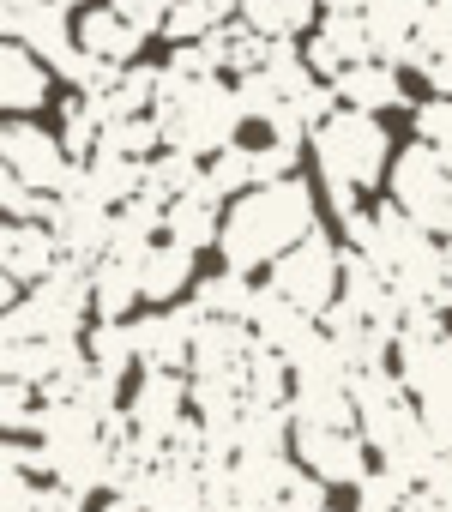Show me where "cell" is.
<instances>
[{
	"label": "cell",
	"mask_w": 452,
	"mask_h": 512,
	"mask_svg": "<svg viewBox=\"0 0 452 512\" xmlns=\"http://www.w3.org/2000/svg\"><path fill=\"white\" fill-rule=\"evenodd\" d=\"M416 139L434 145V151L452 163V97H434V103L416 109Z\"/></svg>",
	"instance_id": "cell-25"
},
{
	"label": "cell",
	"mask_w": 452,
	"mask_h": 512,
	"mask_svg": "<svg viewBox=\"0 0 452 512\" xmlns=\"http://www.w3.org/2000/svg\"><path fill=\"white\" fill-rule=\"evenodd\" d=\"M392 205L428 229V235H452V163L434 145H410L392 157Z\"/></svg>",
	"instance_id": "cell-5"
},
{
	"label": "cell",
	"mask_w": 452,
	"mask_h": 512,
	"mask_svg": "<svg viewBox=\"0 0 452 512\" xmlns=\"http://www.w3.org/2000/svg\"><path fill=\"white\" fill-rule=\"evenodd\" d=\"M187 386H181V374H145L139 380V392L127 398V410H121V440L139 452V458H163L175 440H181V428H187Z\"/></svg>",
	"instance_id": "cell-7"
},
{
	"label": "cell",
	"mask_w": 452,
	"mask_h": 512,
	"mask_svg": "<svg viewBox=\"0 0 452 512\" xmlns=\"http://www.w3.org/2000/svg\"><path fill=\"white\" fill-rule=\"evenodd\" d=\"M133 302H145L139 266H127V260H97V266H91V308H97V320H127Z\"/></svg>",
	"instance_id": "cell-22"
},
{
	"label": "cell",
	"mask_w": 452,
	"mask_h": 512,
	"mask_svg": "<svg viewBox=\"0 0 452 512\" xmlns=\"http://www.w3.org/2000/svg\"><path fill=\"white\" fill-rule=\"evenodd\" d=\"M0 169L19 175V181H31V187H37V193H49V199L73 193V181H79V163H73L67 139H55V133H49V127H37V121H13V127H0Z\"/></svg>",
	"instance_id": "cell-8"
},
{
	"label": "cell",
	"mask_w": 452,
	"mask_h": 512,
	"mask_svg": "<svg viewBox=\"0 0 452 512\" xmlns=\"http://www.w3.org/2000/svg\"><path fill=\"white\" fill-rule=\"evenodd\" d=\"M157 121H163V145L187 151V157H217L236 145L242 127V97L223 79H187V85H163L157 91Z\"/></svg>",
	"instance_id": "cell-3"
},
{
	"label": "cell",
	"mask_w": 452,
	"mask_h": 512,
	"mask_svg": "<svg viewBox=\"0 0 452 512\" xmlns=\"http://www.w3.org/2000/svg\"><path fill=\"white\" fill-rule=\"evenodd\" d=\"M163 235L169 241H181V247H211L217 235H223V193L211 187V175H199L187 193H175L169 199V211H163Z\"/></svg>",
	"instance_id": "cell-15"
},
{
	"label": "cell",
	"mask_w": 452,
	"mask_h": 512,
	"mask_svg": "<svg viewBox=\"0 0 452 512\" xmlns=\"http://www.w3.org/2000/svg\"><path fill=\"white\" fill-rule=\"evenodd\" d=\"M103 512H145V506H139V500H133V494H115V500H109V506H103Z\"/></svg>",
	"instance_id": "cell-28"
},
{
	"label": "cell",
	"mask_w": 452,
	"mask_h": 512,
	"mask_svg": "<svg viewBox=\"0 0 452 512\" xmlns=\"http://www.w3.org/2000/svg\"><path fill=\"white\" fill-rule=\"evenodd\" d=\"M434 13V0H368V37H374V55L386 67H410L416 49H422V25Z\"/></svg>",
	"instance_id": "cell-13"
},
{
	"label": "cell",
	"mask_w": 452,
	"mask_h": 512,
	"mask_svg": "<svg viewBox=\"0 0 452 512\" xmlns=\"http://www.w3.org/2000/svg\"><path fill=\"white\" fill-rule=\"evenodd\" d=\"M410 488H416V482H404L392 464H380V470H368V476L356 482V506H362V512H398Z\"/></svg>",
	"instance_id": "cell-24"
},
{
	"label": "cell",
	"mask_w": 452,
	"mask_h": 512,
	"mask_svg": "<svg viewBox=\"0 0 452 512\" xmlns=\"http://www.w3.org/2000/svg\"><path fill=\"white\" fill-rule=\"evenodd\" d=\"M362 61H374V37H368V19L362 13H332L314 31V43H308V67L320 79H338V73H350Z\"/></svg>",
	"instance_id": "cell-14"
},
{
	"label": "cell",
	"mask_w": 452,
	"mask_h": 512,
	"mask_svg": "<svg viewBox=\"0 0 452 512\" xmlns=\"http://www.w3.org/2000/svg\"><path fill=\"white\" fill-rule=\"evenodd\" d=\"M109 7L139 31V37H157V31H169V13H175V0H109Z\"/></svg>",
	"instance_id": "cell-26"
},
{
	"label": "cell",
	"mask_w": 452,
	"mask_h": 512,
	"mask_svg": "<svg viewBox=\"0 0 452 512\" xmlns=\"http://www.w3.org/2000/svg\"><path fill=\"white\" fill-rule=\"evenodd\" d=\"M49 103V61L31 55L25 43H7L0 49V109L7 115H31Z\"/></svg>",
	"instance_id": "cell-16"
},
{
	"label": "cell",
	"mask_w": 452,
	"mask_h": 512,
	"mask_svg": "<svg viewBox=\"0 0 452 512\" xmlns=\"http://www.w3.org/2000/svg\"><path fill=\"white\" fill-rule=\"evenodd\" d=\"M85 314H91V266L67 260L49 284L25 290L0 314V332H7V344H19V338H73Z\"/></svg>",
	"instance_id": "cell-4"
},
{
	"label": "cell",
	"mask_w": 452,
	"mask_h": 512,
	"mask_svg": "<svg viewBox=\"0 0 452 512\" xmlns=\"http://www.w3.org/2000/svg\"><path fill=\"white\" fill-rule=\"evenodd\" d=\"M320 7H332V13H368V0H320Z\"/></svg>",
	"instance_id": "cell-27"
},
{
	"label": "cell",
	"mask_w": 452,
	"mask_h": 512,
	"mask_svg": "<svg viewBox=\"0 0 452 512\" xmlns=\"http://www.w3.org/2000/svg\"><path fill=\"white\" fill-rule=\"evenodd\" d=\"M290 440H296V464L326 488H356L368 476V440L356 428H296L290 422Z\"/></svg>",
	"instance_id": "cell-11"
},
{
	"label": "cell",
	"mask_w": 452,
	"mask_h": 512,
	"mask_svg": "<svg viewBox=\"0 0 452 512\" xmlns=\"http://www.w3.org/2000/svg\"><path fill=\"white\" fill-rule=\"evenodd\" d=\"M332 91H338V103H344V109H362V115H386V109H398V103H404L398 67H386V61H362V67L338 73V79H332Z\"/></svg>",
	"instance_id": "cell-17"
},
{
	"label": "cell",
	"mask_w": 452,
	"mask_h": 512,
	"mask_svg": "<svg viewBox=\"0 0 452 512\" xmlns=\"http://www.w3.org/2000/svg\"><path fill=\"white\" fill-rule=\"evenodd\" d=\"M254 302H260V290L248 284V272H230V266L217 278H205L199 296H193V308L205 320H254Z\"/></svg>",
	"instance_id": "cell-23"
},
{
	"label": "cell",
	"mask_w": 452,
	"mask_h": 512,
	"mask_svg": "<svg viewBox=\"0 0 452 512\" xmlns=\"http://www.w3.org/2000/svg\"><path fill=\"white\" fill-rule=\"evenodd\" d=\"M440 97H452V0H434V13H428V25H422V49H416V61H410Z\"/></svg>",
	"instance_id": "cell-20"
},
{
	"label": "cell",
	"mask_w": 452,
	"mask_h": 512,
	"mask_svg": "<svg viewBox=\"0 0 452 512\" xmlns=\"http://www.w3.org/2000/svg\"><path fill=\"white\" fill-rule=\"evenodd\" d=\"M0 31H7V43L43 55L55 73L79 61V25H67V7H55V0H0Z\"/></svg>",
	"instance_id": "cell-9"
},
{
	"label": "cell",
	"mask_w": 452,
	"mask_h": 512,
	"mask_svg": "<svg viewBox=\"0 0 452 512\" xmlns=\"http://www.w3.org/2000/svg\"><path fill=\"white\" fill-rule=\"evenodd\" d=\"M272 296H284L290 308H302V314H332L338 308V296H344V253L332 247V235H308V241H296L284 260L272 266V284H266Z\"/></svg>",
	"instance_id": "cell-6"
},
{
	"label": "cell",
	"mask_w": 452,
	"mask_h": 512,
	"mask_svg": "<svg viewBox=\"0 0 452 512\" xmlns=\"http://www.w3.org/2000/svg\"><path fill=\"white\" fill-rule=\"evenodd\" d=\"M139 43H145V37H139L115 7H91V13L79 19V49H85L91 61H103V67H133Z\"/></svg>",
	"instance_id": "cell-18"
},
{
	"label": "cell",
	"mask_w": 452,
	"mask_h": 512,
	"mask_svg": "<svg viewBox=\"0 0 452 512\" xmlns=\"http://www.w3.org/2000/svg\"><path fill=\"white\" fill-rule=\"evenodd\" d=\"M314 157H320V175H326V193L344 217H356V193L386 181V157H392V139L374 115L362 109H332L320 127H314Z\"/></svg>",
	"instance_id": "cell-2"
},
{
	"label": "cell",
	"mask_w": 452,
	"mask_h": 512,
	"mask_svg": "<svg viewBox=\"0 0 452 512\" xmlns=\"http://www.w3.org/2000/svg\"><path fill=\"white\" fill-rule=\"evenodd\" d=\"M61 266H67V247H61V235H55L49 223H7V229H0V272H7V308H13L25 290L49 284Z\"/></svg>",
	"instance_id": "cell-10"
},
{
	"label": "cell",
	"mask_w": 452,
	"mask_h": 512,
	"mask_svg": "<svg viewBox=\"0 0 452 512\" xmlns=\"http://www.w3.org/2000/svg\"><path fill=\"white\" fill-rule=\"evenodd\" d=\"M314 229H320L314 223V193L296 175H284V181H266V187L236 199V211L223 217L217 247H223V266L230 272H260V266H278Z\"/></svg>",
	"instance_id": "cell-1"
},
{
	"label": "cell",
	"mask_w": 452,
	"mask_h": 512,
	"mask_svg": "<svg viewBox=\"0 0 452 512\" xmlns=\"http://www.w3.org/2000/svg\"><path fill=\"white\" fill-rule=\"evenodd\" d=\"M320 0H242V25L266 43H290L296 31H314Z\"/></svg>",
	"instance_id": "cell-21"
},
{
	"label": "cell",
	"mask_w": 452,
	"mask_h": 512,
	"mask_svg": "<svg viewBox=\"0 0 452 512\" xmlns=\"http://www.w3.org/2000/svg\"><path fill=\"white\" fill-rule=\"evenodd\" d=\"M199 326H205L199 308H175V314L133 320V362H145V374H175V368H187V362H193V344H199Z\"/></svg>",
	"instance_id": "cell-12"
},
{
	"label": "cell",
	"mask_w": 452,
	"mask_h": 512,
	"mask_svg": "<svg viewBox=\"0 0 452 512\" xmlns=\"http://www.w3.org/2000/svg\"><path fill=\"white\" fill-rule=\"evenodd\" d=\"M193 260H199L193 247H181V241L163 235L145 260H139V290H145V302H175V296L187 290V278H193Z\"/></svg>",
	"instance_id": "cell-19"
}]
</instances>
